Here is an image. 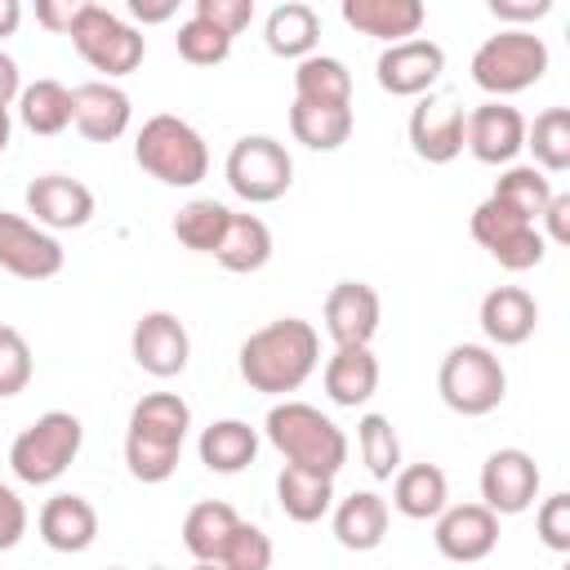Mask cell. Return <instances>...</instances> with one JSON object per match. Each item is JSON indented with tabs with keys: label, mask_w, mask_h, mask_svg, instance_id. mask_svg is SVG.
<instances>
[{
	"label": "cell",
	"mask_w": 570,
	"mask_h": 570,
	"mask_svg": "<svg viewBox=\"0 0 570 570\" xmlns=\"http://www.w3.org/2000/svg\"><path fill=\"white\" fill-rule=\"evenodd\" d=\"M236 365H240V379L254 392L289 401V392H298L316 374V365H321V334L303 316L267 321L263 330H254L240 343Z\"/></svg>",
	"instance_id": "1"
},
{
	"label": "cell",
	"mask_w": 570,
	"mask_h": 570,
	"mask_svg": "<svg viewBox=\"0 0 570 570\" xmlns=\"http://www.w3.org/2000/svg\"><path fill=\"white\" fill-rule=\"evenodd\" d=\"M191 428V405L178 392H147L134 401L125 423V468L142 485H160L174 476L183 459V441Z\"/></svg>",
	"instance_id": "2"
},
{
	"label": "cell",
	"mask_w": 570,
	"mask_h": 570,
	"mask_svg": "<svg viewBox=\"0 0 570 570\" xmlns=\"http://www.w3.org/2000/svg\"><path fill=\"white\" fill-rule=\"evenodd\" d=\"M263 436L289 468L303 472L338 476L347 463V432L307 401H276L263 419Z\"/></svg>",
	"instance_id": "3"
},
{
	"label": "cell",
	"mask_w": 570,
	"mask_h": 570,
	"mask_svg": "<svg viewBox=\"0 0 570 570\" xmlns=\"http://www.w3.org/2000/svg\"><path fill=\"white\" fill-rule=\"evenodd\" d=\"M134 160L142 174H151L165 187H196L209 174V147H205L200 129L169 111L142 120V129L134 138Z\"/></svg>",
	"instance_id": "4"
},
{
	"label": "cell",
	"mask_w": 570,
	"mask_h": 570,
	"mask_svg": "<svg viewBox=\"0 0 570 570\" xmlns=\"http://www.w3.org/2000/svg\"><path fill=\"white\" fill-rule=\"evenodd\" d=\"M436 392H441V401L454 414L481 419V414H490V410L503 405V396H508V370L494 356V347H485V343H459V347H450L441 356Z\"/></svg>",
	"instance_id": "5"
},
{
	"label": "cell",
	"mask_w": 570,
	"mask_h": 570,
	"mask_svg": "<svg viewBox=\"0 0 570 570\" xmlns=\"http://www.w3.org/2000/svg\"><path fill=\"white\" fill-rule=\"evenodd\" d=\"M548 71V45L534 31H517L503 27L499 36H485L472 53V80L481 94H490L494 102L539 85Z\"/></svg>",
	"instance_id": "6"
},
{
	"label": "cell",
	"mask_w": 570,
	"mask_h": 570,
	"mask_svg": "<svg viewBox=\"0 0 570 570\" xmlns=\"http://www.w3.org/2000/svg\"><path fill=\"white\" fill-rule=\"evenodd\" d=\"M85 423L71 410H45L36 423H27L9 445V468L27 485H53L80 454Z\"/></svg>",
	"instance_id": "7"
},
{
	"label": "cell",
	"mask_w": 570,
	"mask_h": 570,
	"mask_svg": "<svg viewBox=\"0 0 570 570\" xmlns=\"http://www.w3.org/2000/svg\"><path fill=\"white\" fill-rule=\"evenodd\" d=\"M67 36H71L76 53H80L94 71H102L107 80H120V76L138 71L142 58H147L142 31L129 27L120 13H111L107 4H94V0L80 4V13H76V22H71Z\"/></svg>",
	"instance_id": "8"
},
{
	"label": "cell",
	"mask_w": 570,
	"mask_h": 570,
	"mask_svg": "<svg viewBox=\"0 0 570 570\" xmlns=\"http://www.w3.org/2000/svg\"><path fill=\"white\" fill-rule=\"evenodd\" d=\"M227 187L245 200V205H272L289 191L294 183V160L285 151V142H276L272 134H245L232 142L227 160H223Z\"/></svg>",
	"instance_id": "9"
},
{
	"label": "cell",
	"mask_w": 570,
	"mask_h": 570,
	"mask_svg": "<svg viewBox=\"0 0 570 570\" xmlns=\"http://www.w3.org/2000/svg\"><path fill=\"white\" fill-rule=\"evenodd\" d=\"M472 240L481 249H490V258L508 272H530L548 254V240L539 236V227L525 223L521 214H512L508 205H499L494 196H485L472 209Z\"/></svg>",
	"instance_id": "10"
},
{
	"label": "cell",
	"mask_w": 570,
	"mask_h": 570,
	"mask_svg": "<svg viewBox=\"0 0 570 570\" xmlns=\"http://www.w3.org/2000/svg\"><path fill=\"white\" fill-rule=\"evenodd\" d=\"M539 463L525 454V450H517V445H503V450H494L485 463H481V499L476 503H485L494 517H521L525 508H534V499H539Z\"/></svg>",
	"instance_id": "11"
},
{
	"label": "cell",
	"mask_w": 570,
	"mask_h": 570,
	"mask_svg": "<svg viewBox=\"0 0 570 570\" xmlns=\"http://www.w3.org/2000/svg\"><path fill=\"white\" fill-rule=\"evenodd\" d=\"M62 263H67V254H62L53 232L36 227L22 214L0 209V267L9 276H18V281H49V276L62 272Z\"/></svg>",
	"instance_id": "12"
},
{
	"label": "cell",
	"mask_w": 570,
	"mask_h": 570,
	"mask_svg": "<svg viewBox=\"0 0 570 570\" xmlns=\"http://www.w3.org/2000/svg\"><path fill=\"white\" fill-rule=\"evenodd\" d=\"M129 352L142 374L151 379H178L191 361V334L174 312H142L129 334Z\"/></svg>",
	"instance_id": "13"
},
{
	"label": "cell",
	"mask_w": 570,
	"mask_h": 570,
	"mask_svg": "<svg viewBox=\"0 0 570 570\" xmlns=\"http://www.w3.org/2000/svg\"><path fill=\"white\" fill-rule=\"evenodd\" d=\"M445 71V49L428 36H414V40H401V45H387L374 62V76H379V89L392 94V98H423Z\"/></svg>",
	"instance_id": "14"
},
{
	"label": "cell",
	"mask_w": 570,
	"mask_h": 570,
	"mask_svg": "<svg viewBox=\"0 0 570 570\" xmlns=\"http://www.w3.org/2000/svg\"><path fill=\"white\" fill-rule=\"evenodd\" d=\"M463 147L481 165H512L525 151V116L508 102H481L463 120Z\"/></svg>",
	"instance_id": "15"
},
{
	"label": "cell",
	"mask_w": 570,
	"mask_h": 570,
	"mask_svg": "<svg viewBox=\"0 0 570 570\" xmlns=\"http://www.w3.org/2000/svg\"><path fill=\"white\" fill-rule=\"evenodd\" d=\"M27 214L45 232H76L94 218V191L71 174H40L27 183Z\"/></svg>",
	"instance_id": "16"
},
{
	"label": "cell",
	"mask_w": 570,
	"mask_h": 570,
	"mask_svg": "<svg viewBox=\"0 0 570 570\" xmlns=\"http://www.w3.org/2000/svg\"><path fill=\"white\" fill-rule=\"evenodd\" d=\"M432 543L445 561H485L499 543V517L485 503H445L432 525Z\"/></svg>",
	"instance_id": "17"
},
{
	"label": "cell",
	"mask_w": 570,
	"mask_h": 570,
	"mask_svg": "<svg viewBox=\"0 0 570 570\" xmlns=\"http://www.w3.org/2000/svg\"><path fill=\"white\" fill-rule=\"evenodd\" d=\"M379 321H383V303L374 285L338 281L325 294V334L334 338V347H370V338L379 334Z\"/></svg>",
	"instance_id": "18"
},
{
	"label": "cell",
	"mask_w": 570,
	"mask_h": 570,
	"mask_svg": "<svg viewBox=\"0 0 570 570\" xmlns=\"http://www.w3.org/2000/svg\"><path fill=\"white\" fill-rule=\"evenodd\" d=\"M463 120H468V111L459 102L432 98V94L419 98V107L410 111V125H405L414 156L428 165H450L463 151Z\"/></svg>",
	"instance_id": "19"
},
{
	"label": "cell",
	"mask_w": 570,
	"mask_h": 570,
	"mask_svg": "<svg viewBox=\"0 0 570 570\" xmlns=\"http://www.w3.org/2000/svg\"><path fill=\"white\" fill-rule=\"evenodd\" d=\"M134 120V102L116 80H85L71 89V125L89 142H116Z\"/></svg>",
	"instance_id": "20"
},
{
	"label": "cell",
	"mask_w": 570,
	"mask_h": 570,
	"mask_svg": "<svg viewBox=\"0 0 570 570\" xmlns=\"http://www.w3.org/2000/svg\"><path fill=\"white\" fill-rule=\"evenodd\" d=\"M343 22L361 36H374L383 45H401L414 40L428 22L423 0H343Z\"/></svg>",
	"instance_id": "21"
},
{
	"label": "cell",
	"mask_w": 570,
	"mask_h": 570,
	"mask_svg": "<svg viewBox=\"0 0 570 570\" xmlns=\"http://www.w3.org/2000/svg\"><path fill=\"white\" fill-rule=\"evenodd\" d=\"M481 334L494 343V347H521L534 325H539V303L530 289L521 285H494L485 298H481Z\"/></svg>",
	"instance_id": "22"
},
{
	"label": "cell",
	"mask_w": 570,
	"mask_h": 570,
	"mask_svg": "<svg viewBox=\"0 0 570 570\" xmlns=\"http://www.w3.org/2000/svg\"><path fill=\"white\" fill-rule=\"evenodd\" d=\"M36 530H40L45 548L71 557V552L94 548V539H98V512H94V503L85 494H53V499H45V508L36 517Z\"/></svg>",
	"instance_id": "23"
},
{
	"label": "cell",
	"mask_w": 570,
	"mask_h": 570,
	"mask_svg": "<svg viewBox=\"0 0 570 570\" xmlns=\"http://www.w3.org/2000/svg\"><path fill=\"white\" fill-rule=\"evenodd\" d=\"M387 521H392V508L374 490H356L334 503V539L347 552H374L387 539Z\"/></svg>",
	"instance_id": "24"
},
{
	"label": "cell",
	"mask_w": 570,
	"mask_h": 570,
	"mask_svg": "<svg viewBox=\"0 0 570 570\" xmlns=\"http://www.w3.org/2000/svg\"><path fill=\"white\" fill-rule=\"evenodd\" d=\"M321 383H325V396L334 405L356 410L379 392V356L370 347H334Z\"/></svg>",
	"instance_id": "25"
},
{
	"label": "cell",
	"mask_w": 570,
	"mask_h": 570,
	"mask_svg": "<svg viewBox=\"0 0 570 570\" xmlns=\"http://www.w3.org/2000/svg\"><path fill=\"white\" fill-rule=\"evenodd\" d=\"M450 503V481L436 463H401L392 476V508L410 521H436Z\"/></svg>",
	"instance_id": "26"
},
{
	"label": "cell",
	"mask_w": 570,
	"mask_h": 570,
	"mask_svg": "<svg viewBox=\"0 0 570 570\" xmlns=\"http://www.w3.org/2000/svg\"><path fill=\"white\" fill-rule=\"evenodd\" d=\"M196 450H200V463H205L209 472L236 476V472H245V468L258 459V432H254L245 419H218V423H209V428L200 432Z\"/></svg>",
	"instance_id": "27"
},
{
	"label": "cell",
	"mask_w": 570,
	"mask_h": 570,
	"mask_svg": "<svg viewBox=\"0 0 570 570\" xmlns=\"http://www.w3.org/2000/svg\"><path fill=\"white\" fill-rule=\"evenodd\" d=\"M263 40H267V49H272L276 58H294V62H303V58L316 53L321 18H316L312 4H303V0H285V4H276V9L267 13V22H263Z\"/></svg>",
	"instance_id": "28"
},
{
	"label": "cell",
	"mask_w": 570,
	"mask_h": 570,
	"mask_svg": "<svg viewBox=\"0 0 570 570\" xmlns=\"http://www.w3.org/2000/svg\"><path fill=\"white\" fill-rule=\"evenodd\" d=\"M294 102L312 107H352V71L334 53H312L294 67Z\"/></svg>",
	"instance_id": "29"
},
{
	"label": "cell",
	"mask_w": 570,
	"mask_h": 570,
	"mask_svg": "<svg viewBox=\"0 0 570 570\" xmlns=\"http://www.w3.org/2000/svg\"><path fill=\"white\" fill-rule=\"evenodd\" d=\"M214 258L236 272V276H249V272H263L267 258H272V232L258 214H232L227 218V232L214 249Z\"/></svg>",
	"instance_id": "30"
},
{
	"label": "cell",
	"mask_w": 570,
	"mask_h": 570,
	"mask_svg": "<svg viewBox=\"0 0 570 570\" xmlns=\"http://www.w3.org/2000/svg\"><path fill=\"white\" fill-rule=\"evenodd\" d=\"M276 503L289 521L298 525H312L321 521L330 508H334V476H321V472H303V468H281L276 476Z\"/></svg>",
	"instance_id": "31"
},
{
	"label": "cell",
	"mask_w": 570,
	"mask_h": 570,
	"mask_svg": "<svg viewBox=\"0 0 570 570\" xmlns=\"http://www.w3.org/2000/svg\"><path fill=\"white\" fill-rule=\"evenodd\" d=\"M240 525V512L223 499H200L196 508H187L183 517V548L196 561H214L223 552V543L232 539V530Z\"/></svg>",
	"instance_id": "32"
},
{
	"label": "cell",
	"mask_w": 570,
	"mask_h": 570,
	"mask_svg": "<svg viewBox=\"0 0 570 570\" xmlns=\"http://www.w3.org/2000/svg\"><path fill=\"white\" fill-rule=\"evenodd\" d=\"M352 129H356L352 107H312V102L289 107V134L307 151H338L352 138Z\"/></svg>",
	"instance_id": "33"
},
{
	"label": "cell",
	"mask_w": 570,
	"mask_h": 570,
	"mask_svg": "<svg viewBox=\"0 0 570 570\" xmlns=\"http://www.w3.org/2000/svg\"><path fill=\"white\" fill-rule=\"evenodd\" d=\"M18 120L40 134V138H53L71 125V89L62 80H31L22 85L18 94Z\"/></svg>",
	"instance_id": "34"
},
{
	"label": "cell",
	"mask_w": 570,
	"mask_h": 570,
	"mask_svg": "<svg viewBox=\"0 0 570 570\" xmlns=\"http://www.w3.org/2000/svg\"><path fill=\"white\" fill-rule=\"evenodd\" d=\"M525 151L534 156V169L566 174L570 169V107H543L534 120H525Z\"/></svg>",
	"instance_id": "35"
},
{
	"label": "cell",
	"mask_w": 570,
	"mask_h": 570,
	"mask_svg": "<svg viewBox=\"0 0 570 570\" xmlns=\"http://www.w3.org/2000/svg\"><path fill=\"white\" fill-rule=\"evenodd\" d=\"M499 205H508L512 214H521L525 223H539V214L548 209V200L557 196L552 191V178L534 165H508L499 178H494V191H490Z\"/></svg>",
	"instance_id": "36"
},
{
	"label": "cell",
	"mask_w": 570,
	"mask_h": 570,
	"mask_svg": "<svg viewBox=\"0 0 570 570\" xmlns=\"http://www.w3.org/2000/svg\"><path fill=\"white\" fill-rule=\"evenodd\" d=\"M227 218H232V209L218 205V200H187L174 214V236L191 254H214L218 240H223V232H227Z\"/></svg>",
	"instance_id": "37"
},
{
	"label": "cell",
	"mask_w": 570,
	"mask_h": 570,
	"mask_svg": "<svg viewBox=\"0 0 570 570\" xmlns=\"http://www.w3.org/2000/svg\"><path fill=\"white\" fill-rule=\"evenodd\" d=\"M356 450L374 481H392L401 472V436L387 414H361L356 423Z\"/></svg>",
	"instance_id": "38"
},
{
	"label": "cell",
	"mask_w": 570,
	"mask_h": 570,
	"mask_svg": "<svg viewBox=\"0 0 570 570\" xmlns=\"http://www.w3.org/2000/svg\"><path fill=\"white\" fill-rule=\"evenodd\" d=\"M174 49H178V58L191 62V67H218V62H227V53H232V36H223L218 27H209V22H200V18L191 13L187 22H178Z\"/></svg>",
	"instance_id": "39"
},
{
	"label": "cell",
	"mask_w": 570,
	"mask_h": 570,
	"mask_svg": "<svg viewBox=\"0 0 570 570\" xmlns=\"http://www.w3.org/2000/svg\"><path fill=\"white\" fill-rule=\"evenodd\" d=\"M209 566H218V570H272V539L258 525L240 521Z\"/></svg>",
	"instance_id": "40"
},
{
	"label": "cell",
	"mask_w": 570,
	"mask_h": 570,
	"mask_svg": "<svg viewBox=\"0 0 570 570\" xmlns=\"http://www.w3.org/2000/svg\"><path fill=\"white\" fill-rule=\"evenodd\" d=\"M36 374V361H31V343L22 338V330L13 325H0V401L27 392Z\"/></svg>",
	"instance_id": "41"
},
{
	"label": "cell",
	"mask_w": 570,
	"mask_h": 570,
	"mask_svg": "<svg viewBox=\"0 0 570 570\" xmlns=\"http://www.w3.org/2000/svg\"><path fill=\"white\" fill-rule=\"evenodd\" d=\"M534 534H539V543H543L548 552H570V494H566V490H557V494H548V499L539 503V512H534Z\"/></svg>",
	"instance_id": "42"
},
{
	"label": "cell",
	"mask_w": 570,
	"mask_h": 570,
	"mask_svg": "<svg viewBox=\"0 0 570 570\" xmlns=\"http://www.w3.org/2000/svg\"><path fill=\"white\" fill-rule=\"evenodd\" d=\"M191 13H196L200 22H209V27H218L223 36L236 40V36L254 22V0H196Z\"/></svg>",
	"instance_id": "43"
},
{
	"label": "cell",
	"mask_w": 570,
	"mask_h": 570,
	"mask_svg": "<svg viewBox=\"0 0 570 570\" xmlns=\"http://www.w3.org/2000/svg\"><path fill=\"white\" fill-rule=\"evenodd\" d=\"M27 534V503L18 499L13 485L0 481V552L18 548V539Z\"/></svg>",
	"instance_id": "44"
},
{
	"label": "cell",
	"mask_w": 570,
	"mask_h": 570,
	"mask_svg": "<svg viewBox=\"0 0 570 570\" xmlns=\"http://www.w3.org/2000/svg\"><path fill=\"white\" fill-rule=\"evenodd\" d=\"M490 13L517 31H530L539 18L552 13V0H490Z\"/></svg>",
	"instance_id": "45"
},
{
	"label": "cell",
	"mask_w": 570,
	"mask_h": 570,
	"mask_svg": "<svg viewBox=\"0 0 570 570\" xmlns=\"http://www.w3.org/2000/svg\"><path fill=\"white\" fill-rule=\"evenodd\" d=\"M539 223H543V240H552V245H570V196L566 191H557L552 200H548V209L539 214Z\"/></svg>",
	"instance_id": "46"
},
{
	"label": "cell",
	"mask_w": 570,
	"mask_h": 570,
	"mask_svg": "<svg viewBox=\"0 0 570 570\" xmlns=\"http://www.w3.org/2000/svg\"><path fill=\"white\" fill-rule=\"evenodd\" d=\"M80 4L85 0H36V22L49 27V31H58V36H67L71 22H76V13H80Z\"/></svg>",
	"instance_id": "47"
},
{
	"label": "cell",
	"mask_w": 570,
	"mask_h": 570,
	"mask_svg": "<svg viewBox=\"0 0 570 570\" xmlns=\"http://www.w3.org/2000/svg\"><path fill=\"white\" fill-rule=\"evenodd\" d=\"M129 13L147 27V22H169L178 13V0H129Z\"/></svg>",
	"instance_id": "48"
},
{
	"label": "cell",
	"mask_w": 570,
	"mask_h": 570,
	"mask_svg": "<svg viewBox=\"0 0 570 570\" xmlns=\"http://www.w3.org/2000/svg\"><path fill=\"white\" fill-rule=\"evenodd\" d=\"M18 94H22V71H18V62L0 49V107H13Z\"/></svg>",
	"instance_id": "49"
},
{
	"label": "cell",
	"mask_w": 570,
	"mask_h": 570,
	"mask_svg": "<svg viewBox=\"0 0 570 570\" xmlns=\"http://www.w3.org/2000/svg\"><path fill=\"white\" fill-rule=\"evenodd\" d=\"M22 22V4L18 0H0V40H9Z\"/></svg>",
	"instance_id": "50"
},
{
	"label": "cell",
	"mask_w": 570,
	"mask_h": 570,
	"mask_svg": "<svg viewBox=\"0 0 570 570\" xmlns=\"http://www.w3.org/2000/svg\"><path fill=\"white\" fill-rule=\"evenodd\" d=\"M9 138H13V120H9V107H0V151L9 147Z\"/></svg>",
	"instance_id": "51"
},
{
	"label": "cell",
	"mask_w": 570,
	"mask_h": 570,
	"mask_svg": "<svg viewBox=\"0 0 570 570\" xmlns=\"http://www.w3.org/2000/svg\"><path fill=\"white\" fill-rule=\"evenodd\" d=\"M191 570H218V566H209V561H196V566H191Z\"/></svg>",
	"instance_id": "52"
},
{
	"label": "cell",
	"mask_w": 570,
	"mask_h": 570,
	"mask_svg": "<svg viewBox=\"0 0 570 570\" xmlns=\"http://www.w3.org/2000/svg\"><path fill=\"white\" fill-rule=\"evenodd\" d=\"M107 570H125V566H107Z\"/></svg>",
	"instance_id": "53"
}]
</instances>
